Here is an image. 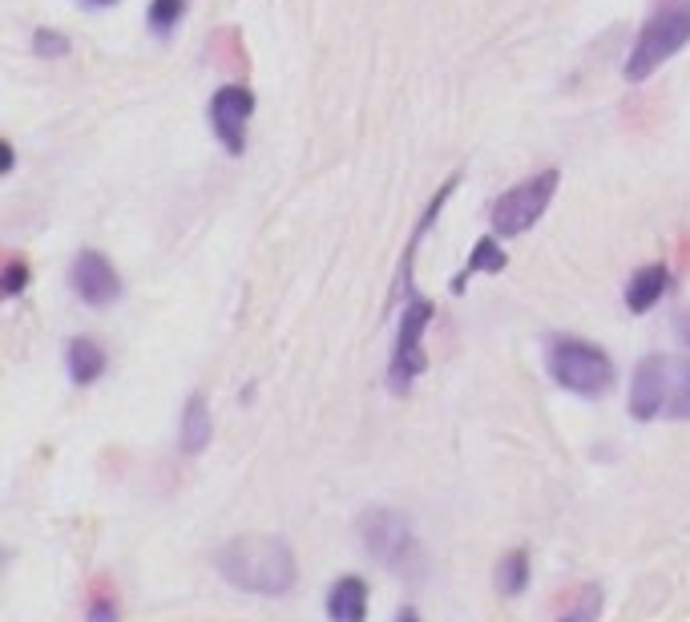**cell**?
I'll return each mask as SVG.
<instances>
[{
    "label": "cell",
    "instance_id": "cell-1",
    "mask_svg": "<svg viewBox=\"0 0 690 622\" xmlns=\"http://www.w3.org/2000/svg\"><path fill=\"white\" fill-rule=\"evenodd\" d=\"M214 570L231 587L246 590V594H263V599H283L299 582L295 550L275 534H246V538L226 541L223 550L214 554Z\"/></svg>",
    "mask_w": 690,
    "mask_h": 622
},
{
    "label": "cell",
    "instance_id": "cell-2",
    "mask_svg": "<svg viewBox=\"0 0 690 622\" xmlns=\"http://www.w3.org/2000/svg\"><path fill=\"white\" fill-rule=\"evenodd\" d=\"M634 421H690V360L675 356H646L630 384Z\"/></svg>",
    "mask_w": 690,
    "mask_h": 622
},
{
    "label": "cell",
    "instance_id": "cell-3",
    "mask_svg": "<svg viewBox=\"0 0 690 622\" xmlns=\"http://www.w3.org/2000/svg\"><path fill=\"white\" fill-rule=\"evenodd\" d=\"M360 538L375 562L396 570L404 578H416L424 566V546L416 541V529L400 509H368L360 517Z\"/></svg>",
    "mask_w": 690,
    "mask_h": 622
},
{
    "label": "cell",
    "instance_id": "cell-4",
    "mask_svg": "<svg viewBox=\"0 0 690 622\" xmlns=\"http://www.w3.org/2000/svg\"><path fill=\"white\" fill-rule=\"evenodd\" d=\"M690 45V0L667 4L643 24V33L634 41L630 57H626V82H646L658 65H667L679 49Z\"/></svg>",
    "mask_w": 690,
    "mask_h": 622
},
{
    "label": "cell",
    "instance_id": "cell-5",
    "mask_svg": "<svg viewBox=\"0 0 690 622\" xmlns=\"http://www.w3.org/2000/svg\"><path fill=\"white\" fill-rule=\"evenodd\" d=\"M550 376L565 392H577V397H606L614 380H618V368L609 360L597 344L590 340H558L550 352Z\"/></svg>",
    "mask_w": 690,
    "mask_h": 622
},
{
    "label": "cell",
    "instance_id": "cell-6",
    "mask_svg": "<svg viewBox=\"0 0 690 622\" xmlns=\"http://www.w3.org/2000/svg\"><path fill=\"white\" fill-rule=\"evenodd\" d=\"M558 182H562L558 170H541V175L517 182L513 190H505L501 199L492 202V235L517 239L526 235L529 226H538L541 214L550 211L553 194H558Z\"/></svg>",
    "mask_w": 690,
    "mask_h": 622
},
{
    "label": "cell",
    "instance_id": "cell-7",
    "mask_svg": "<svg viewBox=\"0 0 690 622\" xmlns=\"http://www.w3.org/2000/svg\"><path fill=\"white\" fill-rule=\"evenodd\" d=\"M436 307L424 295H412L408 307L400 312L396 348H392V365H388V384L396 392H408L412 380L424 372V331L433 324Z\"/></svg>",
    "mask_w": 690,
    "mask_h": 622
},
{
    "label": "cell",
    "instance_id": "cell-8",
    "mask_svg": "<svg viewBox=\"0 0 690 622\" xmlns=\"http://www.w3.org/2000/svg\"><path fill=\"white\" fill-rule=\"evenodd\" d=\"M255 118V94L246 85H223L211 97V126L231 154L246 150V126Z\"/></svg>",
    "mask_w": 690,
    "mask_h": 622
},
{
    "label": "cell",
    "instance_id": "cell-9",
    "mask_svg": "<svg viewBox=\"0 0 690 622\" xmlns=\"http://www.w3.org/2000/svg\"><path fill=\"white\" fill-rule=\"evenodd\" d=\"M70 283L89 307L117 304V299H121V287H126L121 275H117V267L109 263V255H102V251H82V255L73 259Z\"/></svg>",
    "mask_w": 690,
    "mask_h": 622
},
{
    "label": "cell",
    "instance_id": "cell-10",
    "mask_svg": "<svg viewBox=\"0 0 690 622\" xmlns=\"http://www.w3.org/2000/svg\"><path fill=\"white\" fill-rule=\"evenodd\" d=\"M667 287H670L667 263H646V267L634 271L630 283H626V307H630L634 316H646V312L667 295Z\"/></svg>",
    "mask_w": 690,
    "mask_h": 622
},
{
    "label": "cell",
    "instance_id": "cell-11",
    "mask_svg": "<svg viewBox=\"0 0 690 622\" xmlns=\"http://www.w3.org/2000/svg\"><path fill=\"white\" fill-rule=\"evenodd\" d=\"M211 433H214V421H211V404L202 392L187 400V409H182V453L194 457L202 449L211 445Z\"/></svg>",
    "mask_w": 690,
    "mask_h": 622
},
{
    "label": "cell",
    "instance_id": "cell-12",
    "mask_svg": "<svg viewBox=\"0 0 690 622\" xmlns=\"http://www.w3.org/2000/svg\"><path fill=\"white\" fill-rule=\"evenodd\" d=\"M328 614L336 622H360L368 614V582L355 574L340 578L328 594Z\"/></svg>",
    "mask_w": 690,
    "mask_h": 622
},
{
    "label": "cell",
    "instance_id": "cell-13",
    "mask_svg": "<svg viewBox=\"0 0 690 622\" xmlns=\"http://www.w3.org/2000/svg\"><path fill=\"white\" fill-rule=\"evenodd\" d=\"M505 267H509V255L501 251L497 235H485L477 247H473V255H468L465 271H460L457 283H453V292H465V283L473 280V275H501Z\"/></svg>",
    "mask_w": 690,
    "mask_h": 622
},
{
    "label": "cell",
    "instance_id": "cell-14",
    "mask_svg": "<svg viewBox=\"0 0 690 622\" xmlns=\"http://www.w3.org/2000/svg\"><path fill=\"white\" fill-rule=\"evenodd\" d=\"M65 365H70V376L73 384H94L97 376L106 372V352L97 348L94 340H85V336H77V340H70V352H65Z\"/></svg>",
    "mask_w": 690,
    "mask_h": 622
},
{
    "label": "cell",
    "instance_id": "cell-15",
    "mask_svg": "<svg viewBox=\"0 0 690 622\" xmlns=\"http://www.w3.org/2000/svg\"><path fill=\"white\" fill-rule=\"evenodd\" d=\"M497 590L505 599H517L529 590V554L526 550H509L497 566Z\"/></svg>",
    "mask_w": 690,
    "mask_h": 622
},
{
    "label": "cell",
    "instance_id": "cell-16",
    "mask_svg": "<svg viewBox=\"0 0 690 622\" xmlns=\"http://www.w3.org/2000/svg\"><path fill=\"white\" fill-rule=\"evenodd\" d=\"M182 12H187V0H150V12H146L150 33L170 36L174 33V24L182 21Z\"/></svg>",
    "mask_w": 690,
    "mask_h": 622
},
{
    "label": "cell",
    "instance_id": "cell-17",
    "mask_svg": "<svg viewBox=\"0 0 690 622\" xmlns=\"http://www.w3.org/2000/svg\"><path fill=\"white\" fill-rule=\"evenodd\" d=\"M33 53L36 57H45V61H57L70 53V36L57 33V29H36L33 33Z\"/></svg>",
    "mask_w": 690,
    "mask_h": 622
},
{
    "label": "cell",
    "instance_id": "cell-18",
    "mask_svg": "<svg viewBox=\"0 0 690 622\" xmlns=\"http://www.w3.org/2000/svg\"><path fill=\"white\" fill-rule=\"evenodd\" d=\"M29 275H33V267H24V259H12L9 267H4V295H21Z\"/></svg>",
    "mask_w": 690,
    "mask_h": 622
},
{
    "label": "cell",
    "instance_id": "cell-19",
    "mask_svg": "<svg viewBox=\"0 0 690 622\" xmlns=\"http://www.w3.org/2000/svg\"><path fill=\"white\" fill-rule=\"evenodd\" d=\"M89 614H94V619H114V602H106V599H94V607H89Z\"/></svg>",
    "mask_w": 690,
    "mask_h": 622
},
{
    "label": "cell",
    "instance_id": "cell-20",
    "mask_svg": "<svg viewBox=\"0 0 690 622\" xmlns=\"http://www.w3.org/2000/svg\"><path fill=\"white\" fill-rule=\"evenodd\" d=\"M675 328H679V340L690 348V312H682V316H675Z\"/></svg>",
    "mask_w": 690,
    "mask_h": 622
},
{
    "label": "cell",
    "instance_id": "cell-21",
    "mask_svg": "<svg viewBox=\"0 0 690 622\" xmlns=\"http://www.w3.org/2000/svg\"><path fill=\"white\" fill-rule=\"evenodd\" d=\"M17 166V150H12V141H4V170Z\"/></svg>",
    "mask_w": 690,
    "mask_h": 622
},
{
    "label": "cell",
    "instance_id": "cell-22",
    "mask_svg": "<svg viewBox=\"0 0 690 622\" xmlns=\"http://www.w3.org/2000/svg\"><path fill=\"white\" fill-rule=\"evenodd\" d=\"M85 9H109V4H117V0H82Z\"/></svg>",
    "mask_w": 690,
    "mask_h": 622
}]
</instances>
